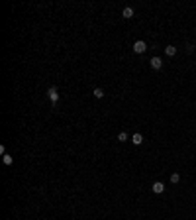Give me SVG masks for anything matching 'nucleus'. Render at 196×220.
<instances>
[{
	"mask_svg": "<svg viewBox=\"0 0 196 220\" xmlns=\"http://www.w3.org/2000/svg\"><path fill=\"white\" fill-rule=\"evenodd\" d=\"M47 94H49V100H51V104H57V102H59V93H57L55 87H51V89L47 90Z\"/></svg>",
	"mask_w": 196,
	"mask_h": 220,
	"instance_id": "obj_1",
	"label": "nucleus"
},
{
	"mask_svg": "<svg viewBox=\"0 0 196 220\" xmlns=\"http://www.w3.org/2000/svg\"><path fill=\"white\" fill-rule=\"evenodd\" d=\"M145 49H147L145 41H136V43H133V51H136V53H143Z\"/></svg>",
	"mask_w": 196,
	"mask_h": 220,
	"instance_id": "obj_2",
	"label": "nucleus"
},
{
	"mask_svg": "<svg viewBox=\"0 0 196 220\" xmlns=\"http://www.w3.org/2000/svg\"><path fill=\"white\" fill-rule=\"evenodd\" d=\"M165 191V187H163V183H153V193H155V195H161V193H163Z\"/></svg>",
	"mask_w": 196,
	"mask_h": 220,
	"instance_id": "obj_3",
	"label": "nucleus"
},
{
	"mask_svg": "<svg viewBox=\"0 0 196 220\" xmlns=\"http://www.w3.org/2000/svg\"><path fill=\"white\" fill-rule=\"evenodd\" d=\"M149 63H151V67H153V69H161V65H163V61L159 59V57H153Z\"/></svg>",
	"mask_w": 196,
	"mask_h": 220,
	"instance_id": "obj_4",
	"label": "nucleus"
},
{
	"mask_svg": "<svg viewBox=\"0 0 196 220\" xmlns=\"http://www.w3.org/2000/svg\"><path fill=\"white\" fill-rule=\"evenodd\" d=\"M131 141L136 145H141L143 144V136H141V134H133V136H131Z\"/></svg>",
	"mask_w": 196,
	"mask_h": 220,
	"instance_id": "obj_5",
	"label": "nucleus"
},
{
	"mask_svg": "<svg viewBox=\"0 0 196 220\" xmlns=\"http://www.w3.org/2000/svg\"><path fill=\"white\" fill-rule=\"evenodd\" d=\"M165 53H167L169 57H173L175 53H177V47H173V45H167V47H165Z\"/></svg>",
	"mask_w": 196,
	"mask_h": 220,
	"instance_id": "obj_6",
	"label": "nucleus"
},
{
	"mask_svg": "<svg viewBox=\"0 0 196 220\" xmlns=\"http://www.w3.org/2000/svg\"><path fill=\"white\" fill-rule=\"evenodd\" d=\"M122 16H124V18H131V16H133V8H130V6H127V8H124Z\"/></svg>",
	"mask_w": 196,
	"mask_h": 220,
	"instance_id": "obj_7",
	"label": "nucleus"
},
{
	"mask_svg": "<svg viewBox=\"0 0 196 220\" xmlns=\"http://www.w3.org/2000/svg\"><path fill=\"white\" fill-rule=\"evenodd\" d=\"M94 96H96V99H102V96H104V90L102 89H94Z\"/></svg>",
	"mask_w": 196,
	"mask_h": 220,
	"instance_id": "obj_8",
	"label": "nucleus"
},
{
	"mask_svg": "<svg viewBox=\"0 0 196 220\" xmlns=\"http://www.w3.org/2000/svg\"><path fill=\"white\" fill-rule=\"evenodd\" d=\"M2 161H4V165H12L14 159H12V155H4V159H2Z\"/></svg>",
	"mask_w": 196,
	"mask_h": 220,
	"instance_id": "obj_9",
	"label": "nucleus"
},
{
	"mask_svg": "<svg viewBox=\"0 0 196 220\" xmlns=\"http://www.w3.org/2000/svg\"><path fill=\"white\" fill-rule=\"evenodd\" d=\"M178 181H181V175H178V173H173V175H171V183H178Z\"/></svg>",
	"mask_w": 196,
	"mask_h": 220,
	"instance_id": "obj_10",
	"label": "nucleus"
},
{
	"mask_svg": "<svg viewBox=\"0 0 196 220\" xmlns=\"http://www.w3.org/2000/svg\"><path fill=\"white\" fill-rule=\"evenodd\" d=\"M118 140H120V141H126L127 140V134H126V132H120V134H118Z\"/></svg>",
	"mask_w": 196,
	"mask_h": 220,
	"instance_id": "obj_11",
	"label": "nucleus"
}]
</instances>
